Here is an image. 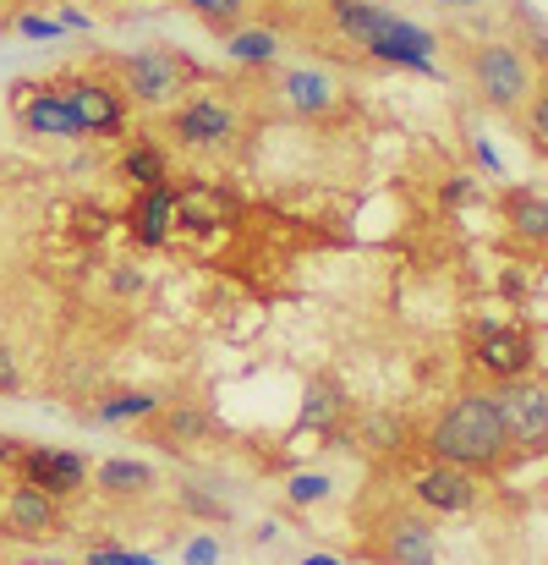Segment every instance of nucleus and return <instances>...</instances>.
I'll use <instances>...</instances> for the list:
<instances>
[{"label":"nucleus","instance_id":"21","mask_svg":"<svg viewBox=\"0 0 548 565\" xmlns=\"http://www.w3.org/2000/svg\"><path fill=\"white\" fill-rule=\"evenodd\" d=\"M280 55H286V39L269 22H241L225 33V61L241 72H269V66H280Z\"/></svg>","mask_w":548,"mask_h":565},{"label":"nucleus","instance_id":"29","mask_svg":"<svg viewBox=\"0 0 548 565\" xmlns=\"http://www.w3.org/2000/svg\"><path fill=\"white\" fill-rule=\"evenodd\" d=\"M516 127H522V138L533 143V154L544 160V154H548V94H544V88H538V94H533V99L516 110Z\"/></svg>","mask_w":548,"mask_h":565},{"label":"nucleus","instance_id":"36","mask_svg":"<svg viewBox=\"0 0 548 565\" xmlns=\"http://www.w3.org/2000/svg\"><path fill=\"white\" fill-rule=\"evenodd\" d=\"M105 220H110V214H105L99 203L77 209V236H83V242H99V236H105Z\"/></svg>","mask_w":548,"mask_h":565},{"label":"nucleus","instance_id":"42","mask_svg":"<svg viewBox=\"0 0 548 565\" xmlns=\"http://www.w3.org/2000/svg\"><path fill=\"white\" fill-rule=\"evenodd\" d=\"M275 539H280V527H275V522H264V527L252 533V544H275Z\"/></svg>","mask_w":548,"mask_h":565},{"label":"nucleus","instance_id":"2","mask_svg":"<svg viewBox=\"0 0 548 565\" xmlns=\"http://www.w3.org/2000/svg\"><path fill=\"white\" fill-rule=\"evenodd\" d=\"M466 88L483 110L516 116L544 88V61L522 50L516 39H477L466 44Z\"/></svg>","mask_w":548,"mask_h":565},{"label":"nucleus","instance_id":"37","mask_svg":"<svg viewBox=\"0 0 548 565\" xmlns=\"http://www.w3.org/2000/svg\"><path fill=\"white\" fill-rule=\"evenodd\" d=\"M138 291H143V269H132V264L116 269V297H138Z\"/></svg>","mask_w":548,"mask_h":565},{"label":"nucleus","instance_id":"40","mask_svg":"<svg viewBox=\"0 0 548 565\" xmlns=\"http://www.w3.org/2000/svg\"><path fill=\"white\" fill-rule=\"evenodd\" d=\"M297 565H346V561H341V555H330V550H308Z\"/></svg>","mask_w":548,"mask_h":565},{"label":"nucleus","instance_id":"31","mask_svg":"<svg viewBox=\"0 0 548 565\" xmlns=\"http://www.w3.org/2000/svg\"><path fill=\"white\" fill-rule=\"evenodd\" d=\"M22 384H28V374H22L17 347H11V341H0V401H17V395H22Z\"/></svg>","mask_w":548,"mask_h":565},{"label":"nucleus","instance_id":"38","mask_svg":"<svg viewBox=\"0 0 548 565\" xmlns=\"http://www.w3.org/2000/svg\"><path fill=\"white\" fill-rule=\"evenodd\" d=\"M61 28H66V33H94V17L77 11V6H66V11H61Z\"/></svg>","mask_w":548,"mask_h":565},{"label":"nucleus","instance_id":"28","mask_svg":"<svg viewBox=\"0 0 548 565\" xmlns=\"http://www.w3.org/2000/svg\"><path fill=\"white\" fill-rule=\"evenodd\" d=\"M176 505H182L186 516H197V522H230L225 500H219V494H208V489H203V483H192V478L176 483Z\"/></svg>","mask_w":548,"mask_h":565},{"label":"nucleus","instance_id":"7","mask_svg":"<svg viewBox=\"0 0 548 565\" xmlns=\"http://www.w3.org/2000/svg\"><path fill=\"white\" fill-rule=\"evenodd\" d=\"M55 88L66 94V105H72L83 138H94V143H121V138H127L132 105H127V94L116 88V77L105 72V61H99V66H83V72H61Z\"/></svg>","mask_w":548,"mask_h":565},{"label":"nucleus","instance_id":"34","mask_svg":"<svg viewBox=\"0 0 548 565\" xmlns=\"http://www.w3.org/2000/svg\"><path fill=\"white\" fill-rule=\"evenodd\" d=\"M466 143H472V160H477V166H483V171H488V182H505V177H511V171H505V160H499V154H494V143H488V138H483V132H472V138H466Z\"/></svg>","mask_w":548,"mask_h":565},{"label":"nucleus","instance_id":"10","mask_svg":"<svg viewBox=\"0 0 548 565\" xmlns=\"http://www.w3.org/2000/svg\"><path fill=\"white\" fill-rule=\"evenodd\" d=\"M61 533H66V505L50 500V494L33 489V483L6 478V489H0V539H17V544H55Z\"/></svg>","mask_w":548,"mask_h":565},{"label":"nucleus","instance_id":"32","mask_svg":"<svg viewBox=\"0 0 548 565\" xmlns=\"http://www.w3.org/2000/svg\"><path fill=\"white\" fill-rule=\"evenodd\" d=\"M225 561V544H219V533H192L182 544V565H219Z\"/></svg>","mask_w":548,"mask_h":565},{"label":"nucleus","instance_id":"16","mask_svg":"<svg viewBox=\"0 0 548 565\" xmlns=\"http://www.w3.org/2000/svg\"><path fill=\"white\" fill-rule=\"evenodd\" d=\"M378 565H439V527L422 511H389L378 522V544H373Z\"/></svg>","mask_w":548,"mask_h":565},{"label":"nucleus","instance_id":"44","mask_svg":"<svg viewBox=\"0 0 548 565\" xmlns=\"http://www.w3.org/2000/svg\"><path fill=\"white\" fill-rule=\"evenodd\" d=\"M0 489H6V472H0Z\"/></svg>","mask_w":548,"mask_h":565},{"label":"nucleus","instance_id":"12","mask_svg":"<svg viewBox=\"0 0 548 565\" xmlns=\"http://www.w3.org/2000/svg\"><path fill=\"white\" fill-rule=\"evenodd\" d=\"M88 456H77V450H66V445H22L17 450V461H11V478L17 483H33V489H44L50 500H77L83 489H88Z\"/></svg>","mask_w":548,"mask_h":565},{"label":"nucleus","instance_id":"33","mask_svg":"<svg viewBox=\"0 0 548 565\" xmlns=\"http://www.w3.org/2000/svg\"><path fill=\"white\" fill-rule=\"evenodd\" d=\"M472 198H483V188H477V177H466V171L439 188V203H444V209H461V203H472Z\"/></svg>","mask_w":548,"mask_h":565},{"label":"nucleus","instance_id":"24","mask_svg":"<svg viewBox=\"0 0 548 565\" xmlns=\"http://www.w3.org/2000/svg\"><path fill=\"white\" fill-rule=\"evenodd\" d=\"M160 401H165L160 390H143V384H121V390H105V395H99V401L88 406V417H94V423H110V428H121V423H132V428H138V423H143V417H149V412H154Z\"/></svg>","mask_w":548,"mask_h":565},{"label":"nucleus","instance_id":"6","mask_svg":"<svg viewBox=\"0 0 548 565\" xmlns=\"http://www.w3.org/2000/svg\"><path fill=\"white\" fill-rule=\"evenodd\" d=\"M269 72H275L269 94H275V105H280L291 121L324 127V121H335V116L346 110V77H341L330 61H280V66H269Z\"/></svg>","mask_w":548,"mask_h":565},{"label":"nucleus","instance_id":"20","mask_svg":"<svg viewBox=\"0 0 548 565\" xmlns=\"http://www.w3.org/2000/svg\"><path fill=\"white\" fill-rule=\"evenodd\" d=\"M116 177L132 192L171 188V182H176V160H171V149H165L160 138H132V143H121V154H116Z\"/></svg>","mask_w":548,"mask_h":565},{"label":"nucleus","instance_id":"30","mask_svg":"<svg viewBox=\"0 0 548 565\" xmlns=\"http://www.w3.org/2000/svg\"><path fill=\"white\" fill-rule=\"evenodd\" d=\"M11 28H17L22 39H66L61 17H50V11H22V17H11Z\"/></svg>","mask_w":548,"mask_h":565},{"label":"nucleus","instance_id":"18","mask_svg":"<svg viewBox=\"0 0 548 565\" xmlns=\"http://www.w3.org/2000/svg\"><path fill=\"white\" fill-rule=\"evenodd\" d=\"M121 225H127L132 247H143V253L171 247V236H176V192L171 188H138L132 203H127V214H121Z\"/></svg>","mask_w":548,"mask_h":565},{"label":"nucleus","instance_id":"22","mask_svg":"<svg viewBox=\"0 0 548 565\" xmlns=\"http://www.w3.org/2000/svg\"><path fill=\"white\" fill-rule=\"evenodd\" d=\"M352 439L363 445L367 456H400L406 450V417L395 406H352Z\"/></svg>","mask_w":548,"mask_h":565},{"label":"nucleus","instance_id":"45","mask_svg":"<svg viewBox=\"0 0 548 565\" xmlns=\"http://www.w3.org/2000/svg\"><path fill=\"white\" fill-rule=\"evenodd\" d=\"M154 565H160V561H154Z\"/></svg>","mask_w":548,"mask_h":565},{"label":"nucleus","instance_id":"3","mask_svg":"<svg viewBox=\"0 0 548 565\" xmlns=\"http://www.w3.org/2000/svg\"><path fill=\"white\" fill-rule=\"evenodd\" d=\"M165 149H182L192 160H225L247 138V116L230 88H192L165 110Z\"/></svg>","mask_w":548,"mask_h":565},{"label":"nucleus","instance_id":"8","mask_svg":"<svg viewBox=\"0 0 548 565\" xmlns=\"http://www.w3.org/2000/svg\"><path fill=\"white\" fill-rule=\"evenodd\" d=\"M499 417H505V434L516 445V456H544L548 445V384L544 374H527V379H505V384H488Z\"/></svg>","mask_w":548,"mask_h":565},{"label":"nucleus","instance_id":"27","mask_svg":"<svg viewBox=\"0 0 548 565\" xmlns=\"http://www.w3.org/2000/svg\"><path fill=\"white\" fill-rule=\"evenodd\" d=\"M286 500H291L297 511H319L324 500H335V478H330V472H297V478L286 483Z\"/></svg>","mask_w":548,"mask_h":565},{"label":"nucleus","instance_id":"19","mask_svg":"<svg viewBox=\"0 0 548 565\" xmlns=\"http://www.w3.org/2000/svg\"><path fill=\"white\" fill-rule=\"evenodd\" d=\"M499 209H505V231H511V242H516L522 253L544 258V242H548V198H544V188H505Z\"/></svg>","mask_w":548,"mask_h":565},{"label":"nucleus","instance_id":"13","mask_svg":"<svg viewBox=\"0 0 548 565\" xmlns=\"http://www.w3.org/2000/svg\"><path fill=\"white\" fill-rule=\"evenodd\" d=\"M367 61L395 66V72H417V77H439V33H428L422 22L389 11V22L373 33V44L363 50Z\"/></svg>","mask_w":548,"mask_h":565},{"label":"nucleus","instance_id":"15","mask_svg":"<svg viewBox=\"0 0 548 565\" xmlns=\"http://www.w3.org/2000/svg\"><path fill=\"white\" fill-rule=\"evenodd\" d=\"M171 192H176V231H197V236H208V231L236 225V220L247 214V203L225 188V182H214V177H186V182H171Z\"/></svg>","mask_w":548,"mask_h":565},{"label":"nucleus","instance_id":"9","mask_svg":"<svg viewBox=\"0 0 548 565\" xmlns=\"http://www.w3.org/2000/svg\"><path fill=\"white\" fill-rule=\"evenodd\" d=\"M11 121H17V132H28L39 143H83V127H77L66 94L55 88V77L17 83L11 88Z\"/></svg>","mask_w":548,"mask_h":565},{"label":"nucleus","instance_id":"17","mask_svg":"<svg viewBox=\"0 0 548 565\" xmlns=\"http://www.w3.org/2000/svg\"><path fill=\"white\" fill-rule=\"evenodd\" d=\"M346 423H352V390H346V379L335 374V369L308 374L302 406H297V434L335 439V434H346Z\"/></svg>","mask_w":548,"mask_h":565},{"label":"nucleus","instance_id":"41","mask_svg":"<svg viewBox=\"0 0 548 565\" xmlns=\"http://www.w3.org/2000/svg\"><path fill=\"white\" fill-rule=\"evenodd\" d=\"M433 6H439V11H483L488 0H433Z\"/></svg>","mask_w":548,"mask_h":565},{"label":"nucleus","instance_id":"43","mask_svg":"<svg viewBox=\"0 0 548 565\" xmlns=\"http://www.w3.org/2000/svg\"><path fill=\"white\" fill-rule=\"evenodd\" d=\"M11 28V0H0V33Z\"/></svg>","mask_w":548,"mask_h":565},{"label":"nucleus","instance_id":"4","mask_svg":"<svg viewBox=\"0 0 548 565\" xmlns=\"http://www.w3.org/2000/svg\"><path fill=\"white\" fill-rule=\"evenodd\" d=\"M461 358H466V369H472L477 384L527 379V374H544V335H538V324L483 313V319L466 324V335H461Z\"/></svg>","mask_w":548,"mask_h":565},{"label":"nucleus","instance_id":"14","mask_svg":"<svg viewBox=\"0 0 548 565\" xmlns=\"http://www.w3.org/2000/svg\"><path fill=\"white\" fill-rule=\"evenodd\" d=\"M406 489H411V505L439 522V516H466V511H477L483 478H472V472H461V467H444V461H422Z\"/></svg>","mask_w":548,"mask_h":565},{"label":"nucleus","instance_id":"35","mask_svg":"<svg viewBox=\"0 0 548 565\" xmlns=\"http://www.w3.org/2000/svg\"><path fill=\"white\" fill-rule=\"evenodd\" d=\"M83 565H154V555H143V550H94Z\"/></svg>","mask_w":548,"mask_h":565},{"label":"nucleus","instance_id":"25","mask_svg":"<svg viewBox=\"0 0 548 565\" xmlns=\"http://www.w3.org/2000/svg\"><path fill=\"white\" fill-rule=\"evenodd\" d=\"M389 22V6L384 0H330V28L346 39V44H357L367 50L373 44V33Z\"/></svg>","mask_w":548,"mask_h":565},{"label":"nucleus","instance_id":"39","mask_svg":"<svg viewBox=\"0 0 548 565\" xmlns=\"http://www.w3.org/2000/svg\"><path fill=\"white\" fill-rule=\"evenodd\" d=\"M17 450H22V439H11V434H0V472H11V461H17Z\"/></svg>","mask_w":548,"mask_h":565},{"label":"nucleus","instance_id":"5","mask_svg":"<svg viewBox=\"0 0 548 565\" xmlns=\"http://www.w3.org/2000/svg\"><path fill=\"white\" fill-rule=\"evenodd\" d=\"M105 72L116 77V88L127 94V105L132 110H149V116H165L176 99L192 94V61H186L182 50H171V44H143V50H132V55H116V61H105Z\"/></svg>","mask_w":548,"mask_h":565},{"label":"nucleus","instance_id":"23","mask_svg":"<svg viewBox=\"0 0 548 565\" xmlns=\"http://www.w3.org/2000/svg\"><path fill=\"white\" fill-rule=\"evenodd\" d=\"M88 489H99L105 500H149L154 494V467L132 461V456H110L88 472Z\"/></svg>","mask_w":548,"mask_h":565},{"label":"nucleus","instance_id":"1","mask_svg":"<svg viewBox=\"0 0 548 565\" xmlns=\"http://www.w3.org/2000/svg\"><path fill=\"white\" fill-rule=\"evenodd\" d=\"M422 456L461 467L472 478H499L516 461V445L505 434V417H499L488 384H466L455 401L439 406V417L422 428Z\"/></svg>","mask_w":548,"mask_h":565},{"label":"nucleus","instance_id":"11","mask_svg":"<svg viewBox=\"0 0 548 565\" xmlns=\"http://www.w3.org/2000/svg\"><path fill=\"white\" fill-rule=\"evenodd\" d=\"M138 428H143L149 445H160V450H171V456H197V450H208V445L219 439L214 412L197 406V401H182V395H165Z\"/></svg>","mask_w":548,"mask_h":565},{"label":"nucleus","instance_id":"26","mask_svg":"<svg viewBox=\"0 0 548 565\" xmlns=\"http://www.w3.org/2000/svg\"><path fill=\"white\" fill-rule=\"evenodd\" d=\"M182 11H192L208 33H230V28H241V22H252V11H258V0H176Z\"/></svg>","mask_w":548,"mask_h":565}]
</instances>
